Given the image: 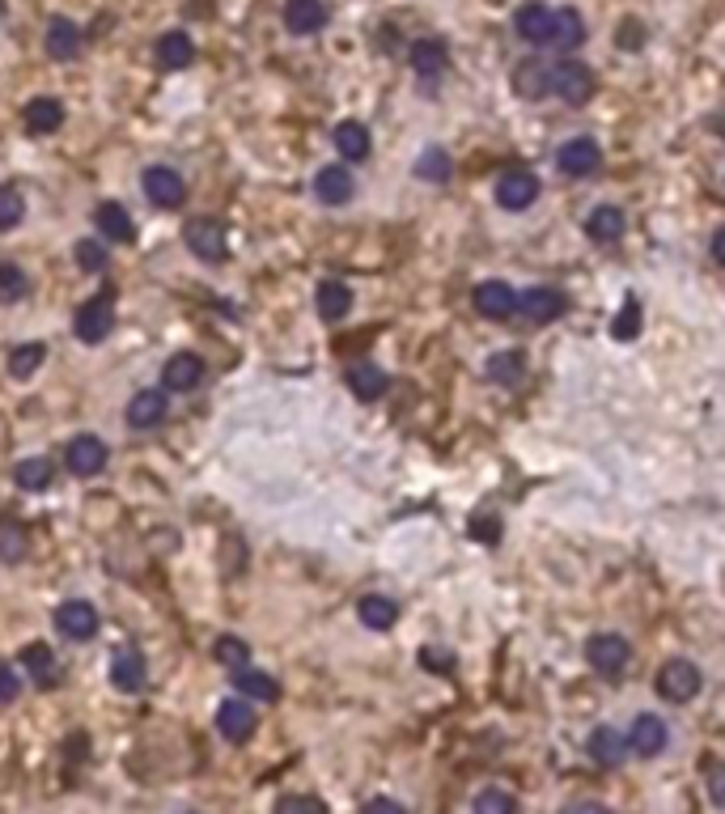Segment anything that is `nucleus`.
I'll return each instance as SVG.
<instances>
[{
	"label": "nucleus",
	"instance_id": "nucleus-1",
	"mask_svg": "<svg viewBox=\"0 0 725 814\" xmlns=\"http://www.w3.org/2000/svg\"><path fill=\"white\" fill-rule=\"evenodd\" d=\"M552 94L569 107H585L590 94H594V73L577 60H560V64H552V81H547V98Z\"/></svg>",
	"mask_w": 725,
	"mask_h": 814
},
{
	"label": "nucleus",
	"instance_id": "nucleus-2",
	"mask_svg": "<svg viewBox=\"0 0 725 814\" xmlns=\"http://www.w3.org/2000/svg\"><path fill=\"white\" fill-rule=\"evenodd\" d=\"M700 683H704V675H700V666L687 658H670L662 670H657V696L670 700V704H687V700L700 696Z\"/></svg>",
	"mask_w": 725,
	"mask_h": 814
},
{
	"label": "nucleus",
	"instance_id": "nucleus-3",
	"mask_svg": "<svg viewBox=\"0 0 725 814\" xmlns=\"http://www.w3.org/2000/svg\"><path fill=\"white\" fill-rule=\"evenodd\" d=\"M183 238H188V251L195 259L204 264H221L229 255V242H226V226L217 217H195L183 226Z\"/></svg>",
	"mask_w": 725,
	"mask_h": 814
},
{
	"label": "nucleus",
	"instance_id": "nucleus-4",
	"mask_svg": "<svg viewBox=\"0 0 725 814\" xmlns=\"http://www.w3.org/2000/svg\"><path fill=\"white\" fill-rule=\"evenodd\" d=\"M585 661H590L603 679H615V675L628 670L632 645H628L619 632H599V636H590V645H585Z\"/></svg>",
	"mask_w": 725,
	"mask_h": 814
},
{
	"label": "nucleus",
	"instance_id": "nucleus-5",
	"mask_svg": "<svg viewBox=\"0 0 725 814\" xmlns=\"http://www.w3.org/2000/svg\"><path fill=\"white\" fill-rule=\"evenodd\" d=\"M73 331L81 344H102L114 331V306L111 297H89L85 306H76Z\"/></svg>",
	"mask_w": 725,
	"mask_h": 814
},
{
	"label": "nucleus",
	"instance_id": "nucleus-6",
	"mask_svg": "<svg viewBox=\"0 0 725 814\" xmlns=\"http://www.w3.org/2000/svg\"><path fill=\"white\" fill-rule=\"evenodd\" d=\"M556 166H560L569 179H590V174H599V166H603V149H599V141H590V136H572V141H565V145L556 149Z\"/></svg>",
	"mask_w": 725,
	"mask_h": 814
},
{
	"label": "nucleus",
	"instance_id": "nucleus-7",
	"mask_svg": "<svg viewBox=\"0 0 725 814\" xmlns=\"http://www.w3.org/2000/svg\"><path fill=\"white\" fill-rule=\"evenodd\" d=\"M666 746H670V726L657 713H641L628 730V751L641 755V760H657Z\"/></svg>",
	"mask_w": 725,
	"mask_h": 814
},
{
	"label": "nucleus",
	"instance_id": "nucleus-8",
	"mask_svg": "<svg viewBox=\"0 0 725 814\" xmlns=\"http://www.w3.org/2000/svg\"><path fill=\"white\" fill-rule=\"evenodd\" d=\"M534 199H539V179L531 170H505L496 179V204L505 212H527Z\"/></svg>",
	"mask_w": 725,
	"mask_h": 814
},
{
	"label": "nucleus",
	"instance_id": "nucleus-9",
	"mask_svg": "<svg viewBox=\"0 0 725 814\" xmlns=\"http://www.w3.org/2000/svg\"><path fill=\"white\" fill-rule=\"evenodd\" d=\"M217 730H221V738L226 742H246V738L259 730V713H255V704L251 700H221V708H217Z\"/></svg>",
	"mask_w": 725,
	"mask_h": 814
},
{
	"label": "nucleus",
	"instance_id": "nucleus-10",
	"mask_svg": "<svg viewBox=\"0 0 725 814\" xmlns=\"http://www.w3.org/2000/svg\"><path fill=\"white\" fill-rule=\"evenodd\" d=\"M141 187H145L149 204H157V208H179V204L188 199V183H183V174L170 170V166H149L145 179H141Z\"/></svg>",
	"mask_w": 725,
	"mask_h": 814
},
{
	"label": "nucleus",
	"instance_id": "nucleus-11",
	"mask_svg": "<svg viewBox=\"0 0 725 814\" xmlns=\"http://www.w3.org/2000/svg\"><path fill=\"white\" fill-rule=\"evenodd\" d=\"M145 679H149V661H145V654L136 649V645H119L111 654V683L119 688V692H141L145 688Z\"/></svg>",
	"mask_w": 725,
	"mask_h": 814
},
{
	"label": "nucleus",
	"instance_id": "nucleus-12",
	"mask_svg": "<svg viewBox=\"0 0 725 814\" xmlns=\"http://www.w3.org/2000/svg\"><path fill=\"white\" fill-rule=\"evenodd\" d=\"M64 466H69L73 475H81V479L98 475V471L107 466V441H102V437H94V433H81V437H73V441H69V450H64Z\"/></svg>",
	"mask_w": 725,
	"mask_h": 814
},
{
	"label": "nucleus",
	"instance_id": "nucleus-13",
	"mask_svg": "<svg viewBox=\"0 0 725 814\" xmlns=\"http://www.w3.org/2000/svg\"><path fill=\"white\" fill-rule=\"evenodd\" d=\"M56 628L69 641H89V636H98V607L85 598H69L56 607Z\"/></svg>",
	"mask_w": 725,
	"mask_h": 814
},
{
	"label": "nucleus",
	"instance_id": "nucleus-14",
	"mask_svg": "<svg viewBox=\"0 0 725 814\" xmlns=\"http://www.w3.org/2000/svg\"><path fill=\"white\" fill-rule=\"evenodd\" d=\"M166 412H170L166 390H141V394H132L123 421H128V428H136V433H149V428L166 425Z\"/></svg>",
	"mask_w": 725,
	"mask_h": 814
},
{
	"label": "nucleus",
	"instance_id": "nucleus-15",
	"mask_svg": "<svg viewBox=\"0 0 725 814\" xmlns=\"http://www.w3.org/2000/svg\"><path fill=\"white\" fill-rule=\"evenodd\" d=\"M518 311H522V318H531V323H552V318H560V314L569 311V297L560 289H552V284H539V289H527L518 297Z\"/></svg>",
	"mask_w": 725,
	"mask_h": 814
},
{
	"label": "nucleus",
	"instance_id": "nucleus-16",
	"mask_svg": "<svg viewBox=\"0 0 725 814\" xmlns=\"http://www.w3.org/2000/svg\"><path fill=\"white\" fill-rule=\"evenodd\" d=\"M552 17H556V9L531 0V4H522L513 13V31H518V39L531 42V47H547V39H552Z\"/></svg>",
	"mask_w": 725,
	"mask_h": 814
},
{
	"label": "nucleus",
	"instance_id": "nucleus-17",
	"mask_svg": "<svg viewBox=\"0 0 725 814\" xmlns=\"http://www.w3.org/2000/svg\"><path fill=\"white\" fill-rule=\"evenodd\" d=\"M22 670L35 679L38 688H60V679H64V670H60V661H56V654H51V645H43V641H31L26 649H22Z\"/></svg>",
	"mask_w": 725,
	"mask_h": 814
},
{
	"label": "nucleus",
	"instance_id": "nucleus-18",
	"mask_svg": "<svg viewBox=\"0 0 725 814\" xmlns=\"http://www.w3.org/2000/svg\"><path fill=\"white\" fill-rule=\"evenodd\" d=\"M43 47H47L51 60H76L81 47H85V35H81V26L69 22V17H51L47 35H43Z\"/></svg>",
	"mask_w": 725,
	"mask_h": 814
},
{
	"label": "nucleus",
	"instance_id": "nucleus-19",
	"mask_svg": "<svg viewBox=\"0 0 725 814\" xmlns=\"http://www.w3.org/2000/svg\"><path fill=\"white\" fill-rule=\"evenodd\" d=\"M161 382H166V390H174V394H188V390H195L204 382V361L195 352H174L166 361V369H161Z\"/></svg>",
	"mask_w": 725,
	"mask_h": 814
},
{
	"label": "nucleus",
	"instance_id": "nucleus-20",
	"mask_svg": "<svg viewBox=\"0 0 725 814\" xmlns=\"http://www.w3.org/2000/svg\"><path fill=\"white\" fill-rule=\"evenodd\" d=\"M285 26L289 35H318L327 26V4L323 0H285Z\"/></svg>",
	"mask_w": 725,
	"mask_h": 814
},
{
	"label": "nucleus",
	"instance_id": "nucleus-21",
	"mask_svg": "<svg viewBox=\"0 0 725 814\" xmlns=\"http://www.w3.org/2000/svg\"><path fill=\"white\" fill-rule=\"evenodd\" d=\"M94 226H98V238H107V242H132L136 238L132 212L123 204H114V199H102L94 208Z\"/></svg>",
	"mask_w": 725,
	"mask_h": 814
},
{
	"label": "nucleus",
	"instance_id": "nucleus-22",
	"mask_svg": "<svg viewBox=\"0 0 725 814\" xmlns=\"http://www.w3.org/2000/svg\"><path fill=\"white\" fill-rule=\"evenodd\" d=\"M153 51H157V64L166 73H183V69H191V60H195V42H191L188 31H166Z\"/></svg>",
	"mask_w": 725,
	"mask_h": 814
},
{
	"label": "nucleus",
	"instance_id": "nucleus-23",
	"mask_svg": "<svg viewBox=\"0 0 725 814\" xmlns=\"http://www.w3.org/2000/svg\"><path fill=\"white\" fill-rule=\"evenodd\" d=\"M314 195H318V204H327V208L348 204V199H352V170H343V166H323V170L314 174Z\"/></svg>",
	"mask_w": 725,
	"mask_h": 814
},
{
	"label": "nucleus",
	"instance_id": "nucleus-24",
	"mask_svg": "<svg viewBox=\"0 0 725 814\" xmlns=\"http://www.w3.org/2000/svg\"><path fill=\"white\" fill-rule=\"evenodd\" d=\"M475 311L484 314V318H509V314L518 311V293L505 284V280H488V284H480L475 289Z\"/></svg>",
	"mask_w": 725,
	"mask_h": 814
},
{
	"label": "nucleus",
	"instance_id": "nucleus-25",
	"mask_svg": "<svg viewBox=\"0 0 725 814\" xmlns=\"http://www.w3.org/2000/svg\"><path fill=\"white\" fill-rule=\"evenodd\" d=\"M412 69L420 81H437L450 69V47L442 39H420L412 42Z\"/></svg>",
	"mask_w": 725,
	"mask_h": 814
},
{
	"label": "nucleus",
	"instance_id": "nucleus-26",
	"mask_svg": "<svg viewBox=\"0 0 725 814\" xmlns=\"http://www.w3.org/2000/svg\"><path fill=\"white\" fill-rule=\"evenodd\" d=\"M585 751H590V760H594L599 768H619L624 755H628V738L619 734V730H611V726H599V730L590 734V742H585Z\"/></svg>",
	"mask_w": 725,
	"mask_h": 814
},
{
	"label": "nucleus",
	"instance_id": "nucleus-27",
	"mask_svg": "<svg viewBox=\"0 0 725 814\" xmlns=\"http://www.w3.org/2000/svg\"><path fill=\"white\" fill-rule=\"evenodd\" d=\"M585 42V17L577 13V9H556V17H552V39H547V47L552 51H577Z\"/></svg>",
	"mask_w": 725,
	"mask_h": 814
},
{
	"label": "nucleus",
	"instance_id": "nucleus-28",
	"mask_svg": "<svg viewBox=\"0 0 725 814\" xmlns=\"http://www.w3.org/2000/svg\"><path fill=\"white\" fill-rule=\"evenodd\" d=\"M624 230H628V221H624V208H615V204H599V208L585 217V238H594L599 246L619 242Z\"/></svg>",
	"mask_w": 725,
	"mask_h": 814
},
{
	"label": "nucleus",
	"instance_id": "nucleus-29",
	"mask_svg": "<svg viewBox=\"0 0 725 814\" xmlns=\"http://www.w3.org/2000/svg\"><path fill=\"white\" fill-rule=\"evenodd\" d=\"M484 374H488V382H496V387H522L527 382V356L518 349L509 352H493L488 356V365H484Z\"/></svg>",
	"mask_w": 725,
	"mask_h": 814
},
{
	"label": "nucleus",
	"instance_id": "nucleus-30",
	"mask_svg": "<svg viewBox=\"0 0 725 814\" xmlns=\"http://www.w3.org/2000/svg\"><path fill=\"white\" fill-rule=\"evenodd\" d=\"M547 81H552V64H543V60H522V64L513 69V94L527 98V102H539V98H547Z\"/></svg>",
	"mask_w": 725,
	"mask_h": 814
},
{
	"label": "nucleus",
	"instance_id": "nucleus-31",
	"mask_svg": "<svg viewBox=\"0 0 725 814\" xmlns=\"http://www.w3.org/2000/svg\"><path fill=\"white\" fill-rule=\"evenodd\" d=\"M314 306H318V318L340 323L343 314L352 311V289H348L343 280H323V284L314 289Z\"/></svg>",
	"mask_w": 725,
	"mask_h": 814
},
{
	"label": "nucleus",
	"instance_id": "nucleus-32",
	"mask_svg": "<svg viewBox=\"0 0 725 814\" xmlns=\"http://www.w3.org/2000/svg\"><path fill=\"white\" fill-rule=\"evenodd\" d=\"M233 688L242 692V700H259V704H271V700H280V683L267 675V670H233Z\"/></svg>",
	"mask_w": 725,
	"mask_h": 814
},
{
	"label": "nucleus",
	"instance_id": "nucleus-33",
	"mask_svg": "<svg viewBox=\"0 0 725 814\" xmlns=\"http://www.w3.org/2000/svg\"><path fill=\"white\" fill-rule=\"evenodd\" d=\"M64 123V102L60 98H31V107H26V127L35 132V136H51L56 127Z\"/></svg>",
	"mask_w": 725,
	"mask_h": 814
},
{
	"label": "nucleus",
	"instance_id": "nucleus-34",
	"mask_svg": "<svg viewBox=\"0 0 725 814\" xmlns=\"http://www.w3.org/2000/svg\"><path fill=\"white\" fill-rule=\"evenodd\" d=\"M331 141H336V149H340L343 161H365V157H370V127L357 123V119H343Z\"/></svg>",
	"mask_w": 725,
	"mask_h": 814
},
{
	"label": "nucleus",
	"instance_id": "nucleus-35",
	"mask_svg": "<svg viewBox=\"0 0 725 814\" xmlns=\"http://www.w3.org/2000/svg\"><path fill=\"white\" fill-rule=\"evenodd\" d=\"M348 387H352V394H357V399L374 403V399H382V394H386V387H390V378L382 374L378 365L361 361V365H352V369H348Z\"/></svg>",
	"mask_w": 725,
	"mask_h": 814
},
{
	"label": "nucleus",
	"instance_id": "nucleus-36",
	"mask_svg": "<svg viewBox=\"0 0 725 814\" xmlns=\"http://www.w3.org/2000/svg\"><path fill=\"white\" fill-rule=\"evenodd\" d=\"M357 616H361L365 628L386 632V628H395V620H399V607H395V598H386V594H365V598L357 603Z\"/></svg>",
	"mask_w": 725,
	"mask_h": 814
},
{
	"label": "nucleus",
	"instance_id": "nucleus-37",
	"mask_svg": "<svg viewBox=\"0 0 725 814\" xmlns=\"http://www.w3.org/2000/svg\"><path fill=\"white\" fill-rule=\"evenodd\" d=\"M26 293H31V276L22 271V264L0 259V302H4V306H13V302H22Z\"/></svg>",
	"mask_w": 725,
	"mask_h": 814
},
{
	"label": "nucleus",
	"instance_id": "nucleus-38",
	"mask_svg": "<svg viewBox=\"0 0 725 814\" xmlns=\"http://www.w3.org/2000/svg\"><path fill=\"white\" fill-rule=\"evenodd\" d=\"M51 475H56V466L47 463V459H22V463L13 466V479H17V488H26V493H43V488L51 484Z\"/></svg>",
	"mask_w": 725,
	"mask_h": 814
},
{
	"label": "nucleus",
	"instance_id": "nucleus-39",
	"mask_svg": "<svg viewBox=\"0 0 725 814\" xmlns=\"http://www.w3.org/2000/svg\"><path fill=\"white\" fill-rule=\"evenodd\" d=\"M450 170H455V166H450V154L437 149V145H428V149L416 157V179H424V183H446Z\"/></svg>",
	"mask_w": 725,
	"mask_h": 814
},
{
	"label": "nucleus",
	"instance_id": "nucleus-40",
	"mask_svg": "<svg viewBox=\"0 0 725 814\" xmlns=\"http://www.w3.org/2000/svg\"><path fill=\"white\" fill-rule=\"evenodd\" d=\"M73 259L81 271H89V276H98V271H107V264H111V255H107V246L98 242V238H81L73 246Z\"/></svg>",
	"mask_w": 725,
	"mask_h": 814
},
{
	"label": "nucleus",
	"instance_id": "nucleus-41",
	"mask_svg": "<svg viewBox=\"0 0 725 814\" xmlns=\"http://www.w3.org/2000/svg\"><path fill=\"white\" fill-rule=\"evenodd\" d=\"M43 356H47V349H43V344H22V349H13V352H9V374H13L17 382H26L31 374H38Z\"/></svg>",
	"mask_w": 725,
	"mask_h": 814
},
{
	"label": "nucleus",
	"instance_id": "nucleus-42",
	"mask_svg": "<svg viewBox=\"0 0 725 814\" xmlns=\"http://www.w3.org/2000/svg\"><path fill=\"white\" fill-rule=\"evenodd\" d=\"M611 336H615L619 344H628V340H637V336H641V302H637V297H628V302H624V311L615 314Z\"/></svg>",
	"mask_w": 725,
	"mask_h": 814
},
{
	"label": "nucleus",
	"instance_id": "nucleus-43",
	"mask_svg": "<svg viewBox=\"0 0 725 814\" xmlns=\"http://www.w3.org/2000/svg\"><path fill=\"white\" fill-rule=\"evenodd\" d=\"M26 547H31V535H26V526H17V522H4V526H0V560L17 564V560L26 556Z\"/></svg>",
	"mask_w": 725,
	"mask_h": 814
},
{
	"label": "nucleus",
	"instance_id": "nucleus-44",
	"mask_svg": "<svg viewBox=\"0 0 725 814\" xmlns=\"http://www.w3.org/2000/svg\"><path fill=\"white\" fill-rule=\"evenodd\" d=\"M213 654H217V661L229 666V670H246V661H251V645H246L242 636H221Z\"/></svg>",
	"mask_w": 725,
	"mask_h": 814
},
{
	"label": "nucleus",
	"instance_id": "nucleus-45",
	"mask_svg": "<svg viewBox=\"0 0 725 814\" xmlns=\"http://www.w3.org/2000/svg\"><path fill=\"white\" fill-rule=\"evenodd\" d=\"M22 217H26V199L13 183H4L0 187V230H13Z\"/></svg>",
	"mask_w": 725,
	"mask_h": 814
},
{
	"label": "nucleus",
	"instance_id": "nucleus-46",
	"mask_svg": "<svg viewBox=\"0 0 725 814\" xmlns=\"http://www.w3.org/2000/svg\"><path fill=\"white\" fill-rule=\"evenodd\" d=\"M475 814H518V802L505 793V789H484V793H475V806H471Z\"/></svg>",
	"mask_w": 725,
	"mask_h": 814
},
{
	"label": "nucleus",
	"instance_id": "nucleus-47",
	"mask_svg": "<svg viewBox=\"0 0 725 814\" xmlns=\"http://www.w3.org/2000/svg\"><path fill=\"white\" fill-rule=\"evenodd\" d=\"M276 814H323L318 798H305V793H289L276 802Z\"/></svg>",
	"mask_w": 725,
	"mask_h": 814
},
{
	"label": "nucleus",
	"instance_id": "nucleus-48",
	"mask_svg": "<svg viewBox=\"0 0 725 814\" xmlns=\"http://www.w3.org/2000/svg\"><path fill=\"white\" fill-rule=\"evenodd\" d=\"M471 535H475L480 543H496V539H500V522H496V513H484V509H480V513L471 518Z\"/></svg>",
	"mask_w": 725,
	"mask_h": 814
},
{
	"label": "nucleus",
	"instance_id": "nucleus-49",
	"mask_svg": "<svg viewBox=\"0 0 725 814\" xmlns=\"http://www.w3.org/2000/svg\"><path fill=\"white\" fill-rule=\"evenodd\" d=\"M17 696H22V679H17V670H13V666H4V661H0V704H13Z\"/></svg>",
	"mask_w": 725,
	"mask_h": 814
},
{
	"label": "nucleus",
	"instance_id": "nucleus-50",
	"mask_svg": "<svg viewBox=\"0 0 725 814\" xmlns=\"http://www.w3.org/2000/svg\"><path fill=\"white\" fill-rule=\"evenodd\" d=\"M709 798H713V806L725 811V764H717V768L709 773Z\"/></svg>",
	"mask_w": 725,
	"mask_h": 814
},
{
	"label": "nucleus",
	"instance_id": "nucleus-51",
	"mask_svg": "<svg viewBox=\"0 0 725 814\" xmlns=\"http://www.w3.org/2000/svg\"><path fill=\"white\" fill-rule=\"evenodd\" d=\"M361 814H408V811H403V806H399L395 798H370Z\"/></svg>",
	"mask_w": 725,
	"mask_h": 814
},
{
	"label": "nucleus",
	"instance_id": "nucleus-52",
	"mask_svg": "<svg viewBox=\"0 0 725 814\" xmlns=\"http://www.w3.org/2000/svg\"><path fill=\"white\" fill-rule=\"evenodd\" d=\"M637 31H641L637 22H619V35H615V42H619V47H641V35H637Z\"/></svg>",
	"mask_w": 725,
	"mask_h": 814
},
{
	"label": "nucleus",
	"instance_id": "nucleus-53",
	"mask_svg": "<svg viewBox=\"0 0 725 814\" xmlns=\"http://www.w3.org/2000/svg\"><path fill=\"white\" fill-rule=\"evenodd\" d=\"M569 814H611V806H603V802H577V806H569Z\"/></svg>",
	"mask_w": 725,
	"mask_h": 814
},
{
	"label": "nucleus",
	"instance_id": "nucleus-54",
	"mask_svg": "<svg viewBox=\"0 0 725 814\" xmlns=\"http://www.w3.org/2000/svg\"><path fill=\"white\" fill-rule=\"evenodd\" d=\"M420 661H424V666H433V670H446V666H455V661L442 658V654H433V649H424V658H420Z\"/></svg>",
	"mask_w": 725,
	"mask_h": 814
},
{
	"label": "nucleus",
	"instance_id": "nucleus-55",
	"mask_svg": "<svg viewBox=\"0 0 725 814\" xmlns=\"http://www.w3.org/2000/svg\"><path fill=\"white\" fill-rule=\"evenodd\" d=\"M713 259H717V264L725 268V230L713 233Z\"/></svg>",
	"mask_w": 725,
	"mask_h": 814
},
{
	"label": "nucleus",
	"instance_id": "nucleus-56",
	"mask_svg": "<svg viewBox=\"0 0 725 814\" xmlns=\"http://www.w3.org/2000/svg\"><path fill=\"white\" fill-rule=\"evenodd\" d=\"M709 123H713L717 132H725V116H713V119H709Z\"/></svg>",
	"mask_w": 725,
	"mask_h": 814
}]
</instances>
